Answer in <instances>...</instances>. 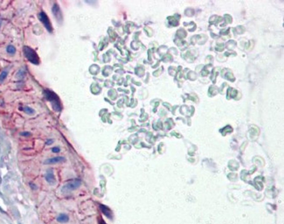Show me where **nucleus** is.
<instances>
[{"instance_id":"f257e3e1","label":"nucleus","mask_w":284,"mask_h":224,"mask_svg":"<svg viewBox=\"0 0 284 224\" xmlns=\"http://www.w3.org/2000/svg\"><path fill=\"white\" fill-rule=\"evenodd\" d=\"M46 100H47L48 101H50L53 105V108L54 111L56 112H60L61 111V103L60 101L59 97L52 91L50 90H45L43 92Z\"/></svg>"},{"instance_id":"f03ea898","label":"nucleus","mask_w":284,"mask_h":224,"mask_svg":"<svg viewBox=\"0 0 284 224\" xmlns=\"http://www.w3.org/2000/svg\"><path fill=\"white\" fill-rule=\"evenodd\" d=\"M23 52H24L25 57L26 58L31 64H33V65H39L40 64V58L33 49H31L29 46H24Z\"/></svg>"},{"instance_id":"7ed1b4c3","label":"nucleus","mask_w":284,"mask_h":224,"mask_svg":"<svg viewBox=\"0 0 284 224\" xmlns=\"http://www.w3.org/2000/svg\"><path fill=\"white\" fill-rule=\"evenodd\" d=\"M81 184V181L80 180H73L68 181L67 184L64 185V187L62 188L63 192H66V191H72V190H75L77 189Z\"/></svg>"},{"instance_id":"20e7f679","label":"nucleus","mask_w":284,"mask_h":224,"mask_svg":"<svg viewBox=\"0 0 284 224\" xmlns=\"http://www.w3.org/2000/svg\"><path fill=\"white\" fill-rule=\"evenodd\" d=\"M39 19L40 20V22L44 25V26L46 27V29L49 32H52V31H53L52 24L50 22L48 17L46 16V14L45 13V12H41L39 14Z\"/></svg>"},{"instance_id":"39448f33","label":"nucleus","mask_w":284,"mask_h":224,"mask_svg":"<svg viewBox=\"0 0 284 224\" xmlns=\"http://www.w3.org/2000/svg\"><path fill=\"white\" fill-rule=\"evenodd\" d=\"M52 12H53V15L55 16V18H57L59 22H61L62 21V14L60 12V9L59 7V5L57 4H54L53 5V8H52Z\"/></svg>"},{"instance_id":"423d86ee","label":"nucleus","mask_w":284,"mask_h":224,"mask_svg":"<svg viewBox=\"0 0 284 224\" xmlns=\"http://www.w3.org/2000/svg\"><path fill=\"white\" fill-rule=\"evenodd\" d=\"M66 161L65 157H62V156H57V157H53V158L46 160V161H45V164L51 165V164H56V163L59 162H63V161Z\"/></svg>"},{"instance_id":"0eeeda50","label":"nucleus","mask_w":284,"mask_h":224,"mask_svg":"<svg viewBox=\"0 0 284 224\" xmlns=\"http://www.w3.org/2000/svg\"><path fill=\"white\" fill-rule=\"evenodd\" d=\"M45 179L46 180V181L50 183V184H54L55 183V179H54V175H53V170H48L46 172V174L45 175Z\"/></svg>"},{"instance_id":"6e6552de","label":"nucleus","mask_w":284,"mask_h":224,"mask_svg":"<svg viewBox=\"0 0 284 224\" xmlns=\"http://www.w3.org/2000/svg\"><path fill=\"white\" fill-rule=\"evenodd\" d=\"M100 208H101V210L102 212L104 214V215H106L107 217H108V218H112V213H111V210L108 208V207L104 206V205H100Z\"/></svg>"},{"instance_id":"1a4fd4ad","label":"nucleus","mask_w":284,"mask_h":224,"mask_svg":"<svg viewBox=\"0 0 284 224\" xmlns=\"http://www.w3.org/2000/svg\"><path fill=\"white\" fill-rule=\"evenodd\" d=\"M68 220H69V217L66 214H60L57 217V222L60 223H66L68 222Z\"/></svg>"},{"instance_id":"9d476101","label":"nucleus","mask_w":284,"mask_h":224,"mask_svg":"<svg viewBox=\"0 0 284 224\" xmlns=\"http://www.w3.org/2000/svg\"><path fill=\"white\" fill-rule=\"evenodd\" d=\"M6 51H7V53H9V54H12V55H13L14 53H16V48L14 47L13 45H12V44H10L7 46V48H6Z\"/></svg>"},{"instance_id":"9b49d317","label":"nucleus","mask_w":284,"mask_h":224,"mask_svg":"<svg viewBox=\"0 0 284 224\" xmlns=\"http://www.w3.org/2000/svg\"><path fill=\"white\" fill-rule=\"evenodd\" d=\"M7 74H8V72H7V71H3V72L0 73V83H2V82L5 80V78L7 77Z\"/></svg>"},{"instance_id":"f8f14e48","label":"nucleus","mask_w":284,"mask_h":224,"mask_svg":"<svg viewBox=\"0 0 284 224\" xmlns=\"http://www.w3.org/2000/svg\"><path fill=\"white\" fill-rule=\"evenodd\" d=\"M22 110H24L26 114H34V110L31 109L30 107H28V106H25V107H23Z\"/></svg>"},{"instance_id":"ddd939ff","label":"nucleus","mask_w":284,"mask_h":224,"mask_svg":"<svg viewBox=\"0 0 284 224\" xmlns=\"http://www.w3.org/2000/svg\"><path fill=\"white\" fill-rule=\"evenodd\" d=\"M21 135H22V136H30V135H31V133L28 132H24V133H21Z\"/></svg>"},{"instance_id":"4468645a","label":"nucleus","mask_w":284,"mask_h":224,"mask_svg":"<svg viewBox=\"0 0 284 224\" xmlns=\"http://www.w3.org/2000/svg\"><path fill=\"white\" fill-rule=\"evenodd\" d=\"M52 151H53V153H59L60 152V148L59 147H53Z\"/></svg>"},{"instance_id":"2eb2a0df","label":"nucleus","mask_w":284,"mask_h":224,"mask_svg":"<svg viewBox=\"0 0 284 224\" xmlns=\"http://www.w3.org/2000/svg\"><path fill=\"white\" fill-rule=\"evenodd\" d=\"M53 142V140H48V141H46V144H47V145H51Z\"/></svg>"},{"instance_id":"dca6fc26","label":"nucleus","mask_w":284,"mask_h":224,"mask_svg":"<svg viewBox=\"0 0 284 224\" xmlns=\"http://www.w3.org/2000/svg\"><path fill=\"white\" fill-rule=\"evenodd\" d=\"M30 186H31V188H34V189H37V187H36V186H35V185H33V184H31H31H30Z\"/></svg>"},{"instance_id":"f3484780","label":"nucleus","mask_w":284,"mask_h":224,"mask_svg":"<svg viewBox=\"0 0 284 224\" xmlns=\"http://www.w3.org/2000/svg\"><path fill=\"white\" fill-rule=\"evenodd\" d=\"M1 25H2V20L0 19V26H1Z\"/></svg>"},{"instance_id":"a211bd4d","label":"nucleus","mask_w":284,"mask_h":224,"mask_svg":"<svg viewBox=\"0 0 284 224\" xmlns=\"http://www.w3.org/2000/svg\"><path fill=\"white\" fill-rule=\"evenodd\" d=\"M102 224H106V223H105L104 222H102Z\"/></svg>"}]
</instances>
